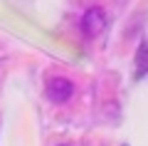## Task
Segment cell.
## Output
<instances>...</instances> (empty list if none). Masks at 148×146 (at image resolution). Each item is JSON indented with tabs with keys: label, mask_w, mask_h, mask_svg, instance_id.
<instances>
[{
	"label": "cell",
	"mask_w": 148,
	"mask_h": 146,
	"mask_svg": "<svg viewBox=\"0 0 148 146\" xmlns=\"http://www.w3.org/2000/svg\"><path fill=\"white\" fill-rule=\"evenodd\" d=\"M79 27H82V35H84L86 40L99 37L101 32H104V27H106V12H104V8H99V5L89 8V10L82 15Z\"/></svg>",
	"instance_id": "6da1fadb"
},
{
	"label": "cell",
	"mask_w": 148,
	"mask_h": 146,
	"mask_svg": "<svg viewBox=\"0 0 148 146\" xmlns=\"http://www.w3.org/2000/svg\"><path fill=\"white\" fill-rule=\"evenodd\" d=\"M47 92V99L54 102V104H67L69 99L74 97V82L67 77H52L45 87Z\"/></svg>",
	"instance_id": "7a4b0ae2"
},
{
	"label": "cell",
	"mask_w": 148,
	"mask_h": 146,
	"mask_svg": "<svg viewBox=\"0 0 148 146\" xmlns=\"http://www.w3.org/2000/svg\"><path fill=\"white\" fill-rule=\"evenodd\" d=\"M136 69H138V77L148 74V45H146V42L138 47V55H136Z\"/></svg>",
	"instance_id": "3957f363"
},
{
	"label": "cell",
	"mask_w": 148,
	"mask_h": 146,
	"mask_svg": "<svg viewBox=\"0 0 148 146\" xmlns=\"http://www.w3.org/2000/svg\"><path fill=\"white\" fill-rule=\"evenodd\" d=\"M62 146H67V144H62Z\"/></svg>",
	"instance_id": "277c9868"
}]
</instances>
